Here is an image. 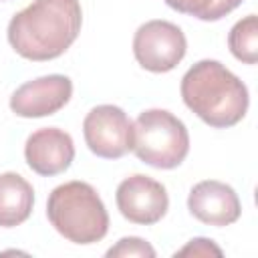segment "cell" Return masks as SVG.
<instances>
[{
  "mask_svg": "<svg viewBox=\"0 0 258 258\" xmlns=\"http://www.w3.org/2000/svg\"><path fill=\"white\" fill-rule=\"evenodd\" d=\"M83 12L79 0H34L8 22V42L26 60L58 58L77 40Z\"/></svg>",
  "mask_w": 258,
  "mask_h": 258,
  "instance_id": "1",
  "label": "cell"
},
{
  "mask_svg": "<svg viewBox=\"0 0 258 258\" xmlns=\"http://www.w3.org/2000/svg\"><path fill=\"white\" fill-rule=\"evenodd\" d=\"M181 99L214 129L234 127L250 105L246 85L218 60H200L183 75Z\"/></svg>",
  "mask_w": 258,
  "mask_h": 258,
  "instance_id": "2",
  "label": "cell"
},
{
  "mask_svg": "<svg viewBox=\"0 0 258 258\" xmlns=\"http://www.w3.org/2000/svg\"><path fill=\"white\" fill-rule=\"evenodd\" d=\"M46 216L54 230L75 244H95L109 232V214L93 185L69 181L52 189Z\"/></svg>",
  "mask_w": 258,
  "mask_h": 258,
  "instance_id": "3",
  "label": "cell"
},
{
  "mask_svg": "<svg viewBox=\"0 0 258 258\" xmlns=\"http://www.w3.org/2000/svg\"><path fill=\"white\" fill-rule=\"evenodd\" d=\"M131 151L151 167L173 169L189 153V133L169 111L147 109L133 123Z\"/></svg>",
  "mask_w": 258,
  "mask_h": 258,
  "instance_id": "4",
  "label": "cell"
},
{
  "mask_svg": "<svg viewBox=\"0 0 258 258\" xmlns=\"http://www.w3.org/2000/svg\"><path fill=\"white\" fill-rule=\"evenodd\" d=\"M187 50L181 28L167 20H149L141 24L133 36L135 60L151 73H167L175 69Z\"/></svg>",
  "mask_w": 258,
  "mask_h": 258,
  "instance_id": "5",
  "label": "cell"
},
{
  "mask_svg": "<svg viewBox=\"0 0 258 258\" xmlns=\"http://www.w3.org/2000/svg\"><path fill=\"white\" fill-rule=\"evenodd\" d=\"M87 147L103 159H119L133 147V123L121 107L99 105L83 121Z\"/></svg>",
  "mask_w": 258,
  "mask_h": 258,
  "instance_id": "6",
  "label": "cell"
},
{
  "mask_svg": "<svg viewBox=\"0 0 258 258\" xmlns=\"http://www.w3.org/2000/svg\"><path fill=\"white\" fill-rule=\"evenodd\" d=\"M115 200L123 218L139 226L157 224L169 208L165 187L159 181L141 173L123 179L117 187Z\"/></svg>",
  "mask_w": 258,
  "mask_h": 258,
  "instance_id": "7",
  "label": "cell"
},
{
  "mask_svg": "<svg viewBox=\"0 0 258 258\" xmlns=\"http://www.w3.org/2000/svg\"><path fill=\"white\" fill-rule=\"evenodd\" d=\"M73 95V83L64 75H46L20 85L10 97V109L18 117L38 119L58 113Z\"/></svg>",
  "mask_w": 258,
  "mask_h": 258,
  "instance_id": "8",
  "label": "cell"
},
{
  "mask_svg": "<svg viewBox=\"0 0 258 258\" xmlns=\"http://www.w3.org/2000/svg\"><path fill=\"white\" fill-rule=\"evenodd\" d=\"M24 159L28 167L44 177H52L69 169L75 159L73 137L58 127H42L26 139Z\"/></svg>",
  "mask_w": 258,
  "mask_h": 258,
  "instance_id": "9",
  "label": "cell"
},
{
  "mask_svg": "<svg viewBox=\"0 0 258 258\" xmlns=\"http://www.w3.org/2000/svg\"><path fill=\"white\" fill-rule=\"evenodd\" d=\"M187 208L196 220L208 226H230L242 214V204L238 194L216 179L200 181L191 187L187 198Z\"/></svg>",
  "mask_w": 258,
  "mask_h": 258,
  "instance_id": "10",
  "label": "cell"
},
{
  "mask_svg": "<svg viewBox=\"0 0 258 258\" xmlns=\"http://www.w3.org/2000/svg\"><path fill=\"white\" fill-rule=\"evenodd\" d=\"M34 206L32 185L18 173H0V226L14 228L28 220Z\"/></svg>",
  "mask_w": 258,
  "mask_h": 258,
  "instance_id": "11",
  "label": "cell"
},
{
  "mask_svg": "<svg viewBox=\"0 0 258 258\" xmlns=\"http://www.w3.org/2000/svg\"><path fill=\"white\" fill-rule=\"evenodd\" d=\"M228 46L230 52L246 62V64H254L258 60V20L256 14H248L246 18L238 20L230 34H228Z\"/></svg>",
  "mask_w": 258,
  "mask_h": 258,
  "instance_id": "12",
  "label": "cell"
},
{
  "mask_svg": "<svg viewBox=\"0 0 258 258\" xmlns=\"http://www.w3.org/2000/svg\"><path fill=\"white\" fill-rule=\"evenodd\" d=\"M107 256L109 258H155V250L141 238H123L117 242V246L109 248L107 250Z\"/></svg>",
  "mask_w": 258,
  "mask_h": 258,
  "instance_id": "13",
  "label": "cell"
},
{
  "mask_svg": "<svg viewBox=\"0 0 258 258\" xmlns=\"http://www.w3.org/2000/svg\"><path fill=\"white\" fill-rule=\"evenodd\" d=\"M175 256H222V250L208 238H194Z\"/></svg>",
  "mask_w": 258,
  "mask_h": 258,
  "instance_id": "14",
  "label": "cell"
},
{
  "mask_svg": "<svg viewBox=\"0 0 258 258\" xmlns=\"http://www.w3.org/2000/svg\"><path fill=\"white\" fill-rule=\"evenodd\" d=\"M242 4V0H210V4L204 8V12L198 16L200 20H220L222 16H226L228 12H232L234 8H238Z\"/></svg>",
  "mask_w": 258,
  "mask_h": 258,
  "instance_id": "15",
  "label": "cell"
},
{
  "mask_svg": "<svg viewBox=\"0 0 258 258\" xmlns=\"http://www.w3.org/2000/svg\"><path fill=\"white\" fill-rule=\"evenodd\" d=\"M167 6H171L177 12L183 14H191V16H200L204 12V8L210 4V0H165Z\"/></svg>",
  "mask_w": 258,
  "mask_h": 258,
  "instance_id": "16",
  "label": "cell"
}]
</instances>
